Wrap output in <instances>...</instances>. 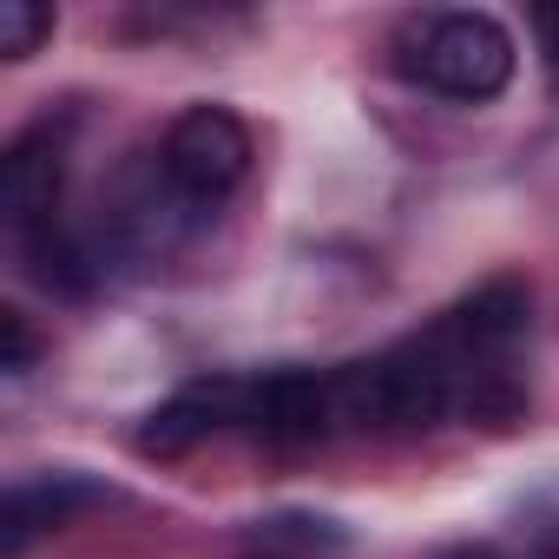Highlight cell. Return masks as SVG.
Masks as SVG:
<instances>
[{
	"mask_svg": "<svg viewBox=\"0 0 559 559\" xmlns=\"http://www.w3.org/2000/svg\"><path fill=\"white\" fill-rule=\"evenodd\" d=\"M40 362V336H34V323H27V310H0V369H8V382H21L27 369Z\"/></svg>",
	"mask_w": 559,
	"mask_h": 559,
	"instance_id": "ba28073f",
	"label": "cell"
},
{
	"mask_svg": "<svg viewBox=\"0 0 559 559\" xmlns=\"http://www.w3.org/2000/svg\"><path fill=\"white\" fill-rule=\"evenodd\" d=\"M533 290L487 276L402 343L330 369L343 435H428V428H513L526 415Z\"/></svg>",
	"mask_w": 559,
	"mask_h": 559,
	"instance_id": "6da1fadb",
	"label": "cell"
},
{
	"mask_svg": "<svg viewBox=\"0 0 559 559\" xmlns=\"http://www.w3.org/2000/svg\"><path fill=\"white\" fill-rule=\"evenodd\" d=\"M217 435H237V376H198L178 395H165L139 421L132 448L145 461H178V454H191V448H204Z\"/></svg>",
	"mask_w": 559,
	"mask_h": 559,
	"instance_id": "5b68a950",
	"label": "cell"
},
{
	"mask_svg": "<svg viewBox=\"0 0 559 559\" xmlns=\"http://www.w3.org/2000/svg\"><path fill=\"white\" fill-rule=\"evenodd\" d=\"M533 27H539V47H546V67L559 73V8H539V14H533Z\"/></svg>",
	"mask_w": 559,
	"mask_h": 559,
	"instance_id": "9c48e42d",
	"label": "cell"
},
{
	"mask_svg": "<svg viewBox=\"0 0 559 559\" xmlns=\"http://www.w3.org/2000/svg\"><path fill=\"white\" fill-rule=\"evenodd\" d=\"M435 559H507L500 546H448V552H435Z\"/></svg>",
	"mask_w": 559,
	"mask_h": 559,
	"instance_id": "30bf717a",
	"label": "cell"
},
{
	"mask_svg": "<svg viewBox=\"0 0 559 559\" xmlns=\"http://www.w3.org/2000/svg\"><path fill=\"white\" fill-rule=\"evenodd\" d=\"M257 559H284V552H257Z\"/></svg>",
	"mask_w": 559,
	"mask_h": 559,
	"instance_id": "8fae6325",
	"label": "cell"
},
{
	"mask_svg": "<svg viewBox=\"0 0 559 559\" xmlns=\"http://www.w3.org/2000/svg\"><path fill=\"white\" fill-rule=\"evenodd\" d=\"M152 178H158V191L171 198V211L198 230L204 217H217L237 191H243V178H250V165H257V139H250V126L230 112V106H185L165 132H158V145H152Z\"/></svg>",
	"mask_w": 559,
	"mask_h": 559,
	"instance_id": "3957f363",
	"label": "cell"
},
{
	"mask_svg": "<svg viewBox=\"0 0 559 559\" xmlns=\"http://www.w3.org/2000/svg\"><path fill=\"white\" fill-rule=\"evenodd\" d=\"M53 8H40V0H0V53L8 60H34L47 40H53Z\"/></svg>",
	"mask_w": 559,
	"mask_h": 559,
	"instance_id": "52a82bcc",
	"label": "cell"
},
{
	"mask_svg": "<svg viewBox=\"0 0 559 559\" xmlns=\"http://www.w3.org/2000/svg\"><path fill=\"white\" fill-rule=\"evenodd\" d=\"M395 53V73L435 99H454V106H487L513 86V67H520V47L507 34V21L480 14V8H421L395 27L389 40Z\"/></svg>",
	"mask_w": 559,
	"mask_h": 559,
	"instance_id": "7a4b0ae2",
	"label": "cell"
},
{
	"mask_svg": "<svg viewBox=\"0 0 559 559\" xmlns=\"http://www.w3.org/2000/svg\"><path fill=\"white\" fill-rule=\"evenodd\" d=\"M112 500V487L86 480V474H27L8 487V507H0V559H27V546L53 526H67L80 507Z\"/></svg>",
	"mask_w": 559,
	"mask_h": 559,
	"instance_id": "8992f818",
	"label": "cell"
},
{
	"mask_svg": "<svg viewBox=\"0 0 559 559\" xmlns=\"http://www.w3.org/2000/svg\"><path fill=\"white\" fill-rule=\"evenodd\" d=\"M60 191H67V152L53 139V126H34L8 145L0 158V224H8V243H34L60 230Z\"/></svg>",
	"mask_w": 559,
	"mask_h": 559,
	"instance_id": "277c9868",
	"label": "cell"
}]
</instances>
